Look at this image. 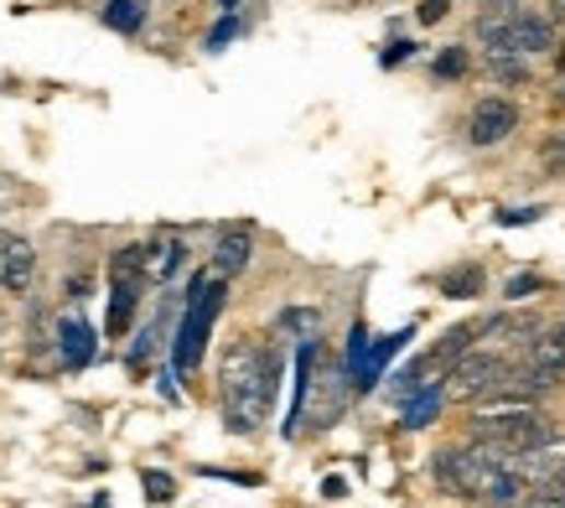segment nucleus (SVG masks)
Returning <instances> with one entry per match:
<instances>
[{"mask_svg": "<svg viewBox=\"0 0 565 508\" xmlns=\"http://www.w3.org/2000/svg\"><path fill=\"white\" fill-rule=\"evenodd\" d=\"M280 390V353L260 337H239L218 358V400L229 436H260Z\"/></svg>", "mask_w": 565, "mask_h": 508, "instance_id": "1", "label": "nucleus"}, {"mask_svg": "<svg viewBox=\"0 0 565 508\" xmlns=\"http://www.w3.org/2000/svg\"><path fill=\"white\" fill-rule=\"evenodd\" d=\"M430 477L436 488L451 493V498H472V504H514L524 498V483L514 472V457L493 447H477V441H462V447H447L430 457Z\"/></svg>", "mask_w": 565, "mask_h": 508, "instance_id": "2", "label": "nucleus"}, {"mask_svg": "<svg viewBox=\"0 0 565 508\" xmlns=\"http://www.w3.org/2000/svg\"><path fill=\"white\" fill-rule=\"evenodd\" d=\"M218 312H223V280H208V275H197L193 280V296H187V316H182V327H176V373H193L203 363V343L214 333Z\"/></svg>", "mask_w": 565, "mask_h": 508, "instance_id": "3", "label": "nucleus"}, {"mask_svg": "<svg viewBox=\"0 0 565 508\" xmlns=\"http://www.w3.org/2000/svg\"><path fill=\"white\" fill-rule=\"evenodd\" d=\"M504 373H508V353L472 348V353H462V358L447 369L441 394H447V400H457V405H477V400H487V394H498Z\"/></svg>", "mask_w": 565, "mask_h": 508, "instance_id": "4", "label": "nucleus"}, {"mask_svg": "<svg viewBox=\"0 0 565 508\" xmlns=\"http://www.w3.org/2000/svg\"><path fill=\"white\" fill-rule=\"evenodd\" d=\"M514 472H519V483H524L529 493L565 488V436H550L545 447L519 451V457H514Z\"/></svg>", "mask_w": 565, "mask_h": 508, "instance_id": "5", "label": "nucleus"}, {"mask_svg": "<svg viewBox=\"0 0 565 508\" xmlns=\"http://www.w3.org/2000/svg\"><path fill=\"white\" fill-rule=\"evenodd\" d=\"M519 130V104L514 99H477V109L468 119V136L472 146H498Z\"/></svg>", "mask_w": 565, "mask_h": 508, "instance_id": "6", "label": "nucleus"}, {"mask_svg": "<svg viewBox=\"0 0 565 508\" xmlns=\"http://www.w3.org/2000/svg\"><path fill=\"white\" fill-rule=\"evenodd\" d=\"M187 265V244L176 234H157L151 244H140V275H146V286H172L176 275Z\"/></svg>", "mask_w": 565, "mask_h": 508, "instance_id": "7", "label": "nucleus"}, {"mask_svg": "<svg viewBox=\"0 0 565 508\" xmlns=\"http://www.w3.org/2000/svg\"><path fill=\"white\" fill-rule=\"evenodd\" d=\"M37 280V250L26 239H0V291L26 296Z\"/></svg>", "mask_w": 565, "mask_h": 508, "instance_id": "8", "label": "nucleus"}, {"mask_svg": "<svg viewBox=\"0 0 565 508\" xmlns=\"http://www.w3.org/2000/svg\"><path fill=\"white\" fill-rule=\"evenodd\" d=\"M254 254V229L250 223H229V229H218L214 239V275L218 280H234L244 265H250Z\"/></svg>", "mask_w": 565, "mask_h": 508, "instance_id": "9", "label": "nucleus"}, {"mask_svg": "<svg viewBox=\"0 0 565 508\" xmlns=\"http://www.w3.org/2000/svg\"><path fill=\"white\" fill-rule=\"evenodd\" d=\"M550 47H555V21L545 11H514V21H508V53L529 58V53H550Z\"/></svg>", "mask_w": 565, "mask_h": 508, "instance_id": "10", "label": "nucleus"}, {"mask_svg": "<svg viewBox=\"0 0 565 508\" xmlns=\"http://www.w3.org/2000/svg\"><path fill=\"white\" fill-rule=\"evenodd\" d=\"M58 353H62V369H83V363H94V353H99L94 327H89L83 316H68V322L58 327Z\"/></svg>", "mask_w": 565, "mask_h": 508, "instance_id": "11", "label": "nucleus"}, {"mask_svg": "<svg viewBox=\"0 0 565 508\" xmlns=\"http://www.w3.org/2000/svg\"><path fill=\"white\" fill-rule=\"evenodd\" d=\"M275 333L307 348V343L322 337V312H316V307H280V312H275Z\"/></svg>", "mask_w": 565, "mask_h": 508, "instance_id": "12", "label": "nucleus"}, {"mask_svg": "<svg viewBox=\"0 0 565 508\" xmlns=\"http://www.w3.org/2000/svg\"><path fill=\"white\" fill-rule=\"evenodd\" d=\"M519 5H487L477 16V47L483 53H508V21H514Z\"/></svg>", "mask_w": 565, "mask_h": 508, "instance_id": "13", "label": "nucleus"}, {"mask_svg": "<svg viewBox=\"0 0 565 508\" xmlns=\"http://www.w3.org/2000/svg\"><path fill=\"white\" fill-rule=\"evenodd\" d=\"M483 73L487 79L508 83V89H524L529 83V62L519 53H483Z\"/></svg>", "mask_w": 565, "mask_h": 508, "instance_id": "14", "label": "nucleus"}, {"mask_svg": "<svg viewBox=\"0 0 565 508\" xmlns=\"http://www.w3.org/2000/svg\"><path fill=\"white\" fill-rule=\"evenodd\" d=\"M441 296H457V301H468V296L483 291V265H457V270H447L441 280Z\"/></svg>", "mask_w": 565, "mask_h": 508, "instance_id": "15", "label": "nucleus"}, {"mask_svg": "<svg viewBox=\"0 0 565 508\" xmlns=\"http://www.w3.org/2000/svg\"><path fill=\"white\" fill-rule=\"evenodd\" d=\"M104 21H109L115 32H125V37H136L140 26H146V0H109V5H104Z\"/></svg>", "mask_w": 565, "mask_h": 508, "instance_id": "16", "label": "nucleus"}, {"mask_svg": "<svg viewBox=\"0 0 565 508\" xmlns=\"http://www.w3.org/2000/svg\"><path fill=\"white\" fill-rule=\"evenodd\" d=\"M441 400H447V394H441V384H436V390H420V394H415V400L405 405V430L430 426V415L441 411Z\"/></svg>", "mask_w": 565, "mask_h": 508, "instance_id": "17", "label": "nucleus"}, {"mask_svg": "<svg viewBox=\"0 0 565 508\" xmlns=\"http://www.w3.org/2000/svg\"><path fill=\"white\" fill-rule=\"evenodd\" d=\"M140 493H146V504H172L176 498V477L161 467H146L140 472Z\"/></svg>", "mask_w": 565, "mask_h": 508, "instance_id": "18", "label": "nucleus"}, {"mask_svg": "<svg viewBox=\"0 0 565 508\" xmlns=\"http://www.w3.org/2000/svg\"><path fill=\"white\" fill-rule=\"evenodd\" d=\"M462 73H468V47H447L436 58V79H462Z\"/></svg>", "mask_w": 565, "mask_h": 508, "instance_id": "19", "label": "nucleus"}, {"mask_svg": "<svg viewBox=\"0 0 565 508\" xmlns=\"http://www.w3.org/2000/svg\"><path fill=\"white\" fill-rule=\"evenodd\" d=\"M540 161H545V172H565V130H561V136H550V140H545Z\"/></svg>", "mask_w": 565, "mask_h": 508, "instance_id": "20", "label": "nucleus"}, {"mask_svg": "<svg viewBox=\"0 0 565 508\" xmlns=\"http://www.w3.org/2000/svg\"><path fill=\"white\" fill-rule=\"evenodd\" d=\"M529 291H545V280H540V275H514V280L504 286L508 301H519V296H529Z\"/></svg>", "mask_w": 565, "mask_h": 508, "instance_id": "21", "label": "nucleus"}, {"mask_svg": "<svg viewBox=\"0 0 565 508\" xmlns=\"http://www.w3.org/2000/svg\"><path fill=\"white\" fill-rule=\"evenodd\" d=\"M415 16L426 21V26H436V21L451 16V0H420V11H415Z\"/></svg>", "mask_w": 565, "mask_h": 508, "instance_id": "22", "label": "nucleus"}, {"mask_svg": "<svg viewBox=\"0 0 565 508\" xmlns=\"http://www.w3.org/2000/svg\"><path fill=\"white\" fill-rule=\"evenodd\" d=\"M234 32H239V21H234V16H229V21H218L214 32H208V47H223V42L234 37Z\"/></svg>", "mask_w": 565, "mask_h": 508, "instance_id": "23", "label": "nucleus"}, {"mask_svg": "<svg viewBox=\"0 0 565 508\" xmlns=\"http://www.w3.org/2000/svg\"><path fill=\"white\" fill-rule=\"evenodd\" d=\"M540 213H545V208H508V213H498V223H534Z\"/></svg>", "mask_w": 565, "mask_h": 508, "instance_id": "24", "label": "nucleus"}, {"mask_svg": "<svg viewBox=\"0 0 565 508\" xmlns=\"http://www.w3.org/2000/svg\"><path fill=\"white\" fill-rule=\"evenodd\" d=\"M410 47H415V42H394L390 53H384V68H394V62H405V58H410Z\"/></svg>", "mask_w": 565, "mask_h": 508, "instance_id": "25", "label": "nucleus"}, {"mask_svg": "<svg viewBox=\"0 0 565 508\" xmlns=\"http://www.w3.org/2000/svg\"><path fill=\"white\" fill-rule=\"evenodd\" d=\"M322 493H327V498H343V493H348V483H343V477H327V483H322Z\"/></svg>", "mask_w": 565, "mask_h": 508, "instance_id": "26", "label": "nucleus"}, {"mask_svg": "<svg viewBox=\"0 0 565 508\" xmlns=\"http://www.w3.org/2000/svg\"><path fill=\"white\" fill-rule=\"evenodd\" d=\"M223 5H234V0H223Z\"/></svg>", "mask_w": 565, "mask_h": 508, "instance_id": "27", "label": "nucleus"}, {"mask_svg": "<svg viewBox=\"0 0 565 508\" xmlns=\"http://www.w3.org/2000/svg\"><path fill=\"white\" fill-rule=\"evenodd\" d=\"M561 104H565V94H561Z\"/></svg>", "mask_w": 565, "mask_h": 508, "instance_id": "28", "label": "nucleus"}]
</instances>
